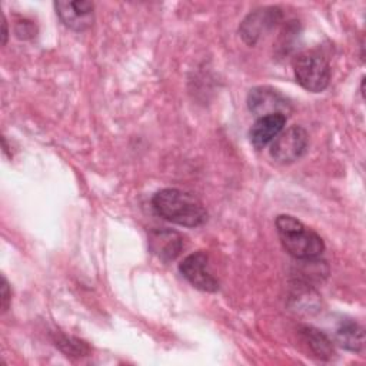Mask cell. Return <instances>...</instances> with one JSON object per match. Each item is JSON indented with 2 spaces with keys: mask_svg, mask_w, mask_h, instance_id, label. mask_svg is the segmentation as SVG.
Wrapping results in <instances>:
<instances>
[{
  "mask_svg": "<svg viewBox=\"0 0 366 366\" xmlns=\"http://www.w3.org/2000/svg\"><path fill=\"white\" fill-rule=\"evenodd\" d=\"M335 340L346 350L360 352L365 345L363 327L353 320L342 322L335 332Z\"/></svg>",
  "mask_w": 366,
  "mask_h": 366,
  "instance_id": "8fae6325",
  "label": "cell"
},
{
  "mask_svg": "<svg viewBox=\"0 0 366 366\" xmlns=\"http://www.w3.org/2000/svg\"><path fill=\"white\" fill-rule=\"evenodd\" d=\"M1 37H3V44H6L7 43V37H9V30H7V20H6V17L3 16L1 17Z\"/></svg>",
  "mask_w": 366,
  "mask_h": 366,
  "instance_id": "9a60e30c",
  "label": "cell"
},
{
  "mask_svg": "<svg viewBox=\"0 0 366 366\" xmlns=\"http://www.w3.org/2000/svg\"><path fill=\"white\" fill-rule=\"evenodd\" d=\"M183 277L196 289L203 292H217L219 280L212 274L209 267V257L204 252L199 250L186 256L179 264Z\"/></svg>",
  "mask_w": 366,
  "mask_h": 366,
  "instance_id": "5b68a950",
  "label": "cell"
},
{
  "mask_svg": "<svg viewBox=\"0 0 366 366\" xmlns=\"http://www.w3.org/2000/svg\"><path fill=\"white\" fill-rule=\"evenodd\" d=\"M276 230L283 249L295 259H317L325 250L323 239L290 214L276 217Z\"/></svg>",
  "mask_w": 366,
  "mask_h": 366,
  "instance_id": "7a4b0ae2",
  "label": "cell"
},
{
  "mask_svg": "<svg viewBox=\"0 0 366 366\" xmlns=\"http://www.w3.org/2000/svg\"><path fill=\"white\" fill-rule=\"evenodd\" d=\"M54 343L67 356H86L90 350L89 346L83 340L73 337V336L63 335V333H59L56 336Z\"/></svg>",
  "mask_w": 366,
  "mask_h": 366,
  "instance_id": "4fadbf2b",
  "label": "cell"
},
{
  "mask_svg": "<svg viewBox=\"0 0 366 366\" xmlns=\"http://www.w3.org/2000/svg\"><path fill=\"white\" fill-rule=\"evenodd\" d=\"M282 20V10L279 7H262L249 13L239 26V33L244 43L254 46L259 39L272 30Z\"/></svg>",
  "mask_w": 366,
  "mask_h": 366,
  "instance_id": "8992f818",
  "label": "cell"
},
{
  "mask_svg": "<svg viewBox=\"0 0 366 366\" xmlns=\"http://www.w3.org/2000/svg\"><path fill=\"white\" fill-rule=\"evenodd\" d=\"M307 133L302 126L293 124L282 130L270 143V156L282 164H289L299 160L307 150Z\"/></svg>",
  "mask_w": 366,
  "mask_h": 366,
  "instance_id": "277c9868",
  "label": "cell"
},
{
  "mask_svg": "<svg viewBox=\"0 0 366 366\" xmlns=\"http://www.w3.org/2000/svg\"><path fill=\"white\" fill-rule=\"evenodd\" d=\"M300 333L306 342V345L310 347V350L323 360H330L335 355V347L332 340L325 335L322 330L313 327V326H303L300 329Z\"/></svg>",
  "mask_w": 366,
  "mask_h": 366,
  "instance_id": "7c38bea8",
  "label": "cell"
},
{
  "mask_svg": "<svg viewBox=\"0 0 366 366\" xmlns=\"http://www.w3.org/2000/svg\"><path fill=\"white\" fill-rule=\"evenodd\" d=\"M152 206L160 217L183 227H197L207 220V212L202 202L180 189L167 187L156 192Z\"/></svg>",
  "mask_w": 366,
  "mask_h": 366,
  "instance_id": "6da1fadb",
  "label": "cell"
},
{
  "mask_svg": "<svg viewBox=\"0 0 366 366\" xmlns=\"http://www.w3.org/2000/svg\"><path fill=\"white\" fill-rule=\"evenodd\" d=\"M182 236L176 232L160 230L154 232L150 237L152 250L163 260H173L182 252L183 242Z\"/></svg>",
  "mask_w": 366,
  "mask_h": 366,
  "instance_id": "30bf717a",
  "label": "cell"
},
{
  "mask_svg": "<svg viewBox=\"0 0 366 366\" xmlns=\"http://www.w3.org/2000/svg\"><path fill=\"white\" fill-rule=\"evenodd\" d=\"M56 14L61 23L74 31H84L94 20V4L86 0H59L54 3Z\"/></svg>",
  "mask_w": 366,
  "mask_h": 366,
  "instance_id": "ba28073f",
  "label": "cell"
},
{
  "mask_svg": "<svg viewBox=\"0 0 366 366\" xmlns=\"http://www.w3.org/2000/svg\"><path fill=\"white\" fill-rule=\"evenodd\" d=\"M247 107L257 117L274 113L286 116L292 109L290 102L279 90L269 86L253 87L247 94Z\"/></svg>",
  "mask_w": 366,
  "mask_h": 366,
  "instance_id": "52a82bcc",
  "label": "cell"
},
{
  "mask_svg": "<svg viewBox=\"0 0 366 366\" xmlns=\"http://www.w3.org/2000/svg\"><path fill=\"white\" fill-rule=\"evenodd\" d=\"M0 290H1V312H7L9 307H10V302H11V289L9 286V282L4 276H1V286H0Z\"/></svg>",
  "mask_w": 366,
  "mask_h": 366,
  "instance_id": "5bb4252c",
  "label": "cell"
},
{
  "mask_svg": "<svg viewBox=\"0 0 366 366\" xmlns=\"http://www.w3.org/2000/svg\"><path fill=\"white\" fill-rule=\"evenodd\" d=\"M285 124H286V116L282 113L257 117V120L253 123L249 132L252 144L256 149L266 147L279 136Z\"/></svg>",
  "mask_w": 366,
  "mask_h": 366,
  "instance_id": "9c48e42d",
  "label": "cell"
},
{
  "mask_svg": "<svg viewBox=\"0 0 366 366\" xmlns=\"http://www.w3.org/2000/svg\"><path fill=\"white\" fill-rule=\"evenodd\" d=\"M296 81L307 92L320 93L330 81V64L326 57L316 50H305L293 60Z\"/></svg>",
  "mask_w": 366,
  "mask_h": 366,
  "instance_id": "3957f363",
  "label": "cell"
}]
</instances>
